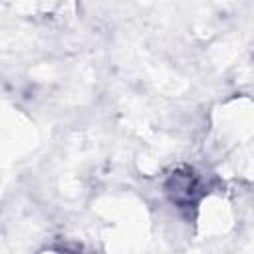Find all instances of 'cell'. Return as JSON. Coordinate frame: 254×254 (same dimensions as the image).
Masks as SVG:
<instances>
[{"instance_id":"1","label":"cell","mask_w":254,"mask_h":254,"mask_svg":"<svg viewBox=\"0 0 254 254\" xmlns=\"http://www.w3.org/2000/svg\"><path fill=\"white\" fill-rule=\"evenodd\" d=\"M167 192L171 198L179 204H190L194 202L198 194V183L192 173H175L167 185Z\"/></svg>"}]
</instances>
